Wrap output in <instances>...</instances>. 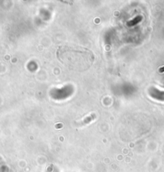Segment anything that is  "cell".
<instances>
[{
	"label": "cell",
	"instance_id": "cell-1",
	"mask_svg": "<svg viewBox=\"0 0 164 172\" xmlns=\"http://www.w3.org/2000/svg\"><path fill=\"white\" fill-rule=\"evenodd\" d=\"M56 56L68 69L79 73L87 71L94 62V55L90 50L72 44L61 46Z\"/></svg>",
	"mask_w": 164,
	"mask_h": 172
},
{
	"label": "cell",
	"instance_id": "cell-2",
	"mask_svg": "<svg viewBox=\"0 0 164 172\" xmlns=\"http://www.w3.org/2000/svg\"><path fill=\"white\" fill-rule=\"evenodd\" d=\"M95 118H96V114H92L90 116L88 117V118H86L84 119V120H83L82 122H78V124H79V125H86V124H88V123H89L90 122H92V121L94 120Z\"/></svg>",
	"mask_w": 164,
	"mask_h": 172
}]
</instances>
